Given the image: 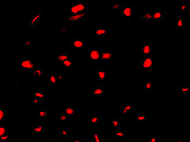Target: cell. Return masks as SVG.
Instances as JSON below:
<instances>
[{"mask_svg":"<svg viewBox=\"0 0 190 142\" xmlns=\"http://www.w3.org/2000/svg\"><path fill=\"white\" fill-rule=\"evenodd\" d=\"M154 66H155V62L152 59L151 54L143 57L140 65V72H151Z\"/></svg>","mask_w":190,"mask_h":142,"instance_id":"obj_1","label":"cell"},{"mask_svg":"<svg viewBox=\"0 0 190 142\" xmlns=\"http://www.w3.org/2000/svg\"><path fill=\"white\" fill-rule=\"evenodd\" d=\"M32 74L34 78H39V79L45 78V71H44L43 67H35L34 69L32 71Z\"/></svg>","mask_w":190,"mask_h":142,"instance_id":"obj_16","label":"cell"},{"mask_svg":"<svg viewBox=\"0 0 190 142\" xmlns=\"http://www.w3.org/2000/svg\"><path fill=\"white\" fill-rule=\"evenodd\" d=\"M85 45V38L84 37H77L74 38L71 42V47L74 51L81 50Z\"/></svg>","mask_w":190,"mask_h":142,"instance_id":"obj_7","label":"cell"},{"mask_svg":"<svg viewBox=\"0 0 190 142\" xmlns=\"http://www.w3.org/2000/svg\"><path fill=\"white\" fill-rule=\"evenodd\" d=\"M6 106H0V124L3 122L5 123L6 121Z\"/></svg>","mask_w":190,"mask_h":142,"instance_id":"obj_27","label":"cell"},{"mask_svg":"<svg viewBox=\"0 0 190 142\" xmlns=\"http://www.w3.org/2000/svg\"><path fill=\"white\" fill-rule=\"evenodd\" d=\"M3 51H2V50L0 49V59H1V58L3 57Z\"/></svg>","mask_w":190,"mask_h":142,"instance_id":"obj_45","label":"cell"},{"mask_svg":"<svg viewBox=\"0 0 190 142\" xmlns=\"http://www.w3.org/2000/svg\"><path fill=\"white\" fill-rule=\"evenodd\" d=\"M62 66L64 67H74L75 65V63H74V60H71V59H68V60H65L64 62H62Z\"/></svg>","mask_w":190,"mask_h":142,"instance_id":"obj_30","label":"cell"},{"mask_svg":"<svg viewBox=\"0 0 190 142\" xmlns=\"http://www.w3.org/2000/svg\"><path fill=\"white\" fill-rule=\"evenodd\" d=\"M87 10H88V5L87 3H74V4H72L71 7H70V14H75L87 12Z\"/></svg>","mask_w":190,"mask_h":142,"instance_id":"obj_5","label":"cell"},{"mask_svg":"<svg viewBox=\"0 0 190 142\" xmlns=\"http://www.w3.org/2000/svg\"><path fill=\"white\" fill-rule=\"evenodd\" d=\"M44 18V13L42 10L37 11V14L29 21L28 22V27L30 29H36L38 26L39 23H40L43 21Z\"/></svg>","mask_w":190,"mask_h":142,"instance_id":"obj_3","label":"cell"},{"mask_svg":"<svg viewBox=\"0 0 190 142\" xmlns=\"http://www.w3.org/2000/svg\"><path fill=\"white\" fill-rule=\"evenodd\" d=\"M189 9V4L188 3H181L178 6V10L184 14H186V11Z\"/></svg>","mask_w":190,"mask_h":142,"instance_id":"obj_32","label":"cell"},{"mask_svg":"<svg viewBox=\"0 0 190 142\" xmlns=\"http://www.w3.org/2000/svg\"><path fill=\"white\" fill-rule=\"evenodd\" d=\"M113 51L111 49H102L101 53V60H111L113 59Z\"/></svg>","mask_w":190,"mask_h":142,"instance_id":"obj_11","label":"cell"},{"mask_svg":"<svg viewBox=\"0 0 190 142\" xmlns=\"http://www.w3.org/2000/svg\"><path fill=\"white\" fill-rule=\"evenodd\" d=\"M64 112L69 117H74L75 114V107L74 106H67L64 109Z\"/></svg>","mask_w":190,"mask_h":142,"instance_id":"obj_22","label":"cell"},{"mask_svg":"<svg viewBox=\"0 0 190 142\" xmlns=\"http://www.w3.org/2000/svg\"><path fill=\"white\" fill-rule=\"evenodd\" d=\"M121 10V15L124 18L129 21L132 20L134 14H135V11H134L131 4H124V5L122 6Z\"/></svg>","mask_w":190,"mask_h":142,"instance_id":"obj_4","label":"cell"},{"mask_svg":"<svg viewBox=\"0 0 190 142\" xmlns=\"http://www.w3.org/2000/svg\"><path fill=\"white\" fill-rule=\"evenodd\" d=\"M50 115V113L49 111H48V109H44V110H40L39 111V113H38V116H39L40 117H41V118H45V117H48Z\"/></svg>","mask_w":190,"mask_h":142,"instance_id":"obj_33","label":"cell"},{"mask_svg":"<svg viewBox=\"0 0 190 142\" xmlns=\"http://www.w3.org/2000/svg\"><path fill=\"white\" fill-rule=\"evenodd\" d=\"M164 12L163 10H155L152 12V20L163 21L164 19Z\"/></svg>","mask_w":190,"mask_h":142,"instance_id":"obj_20","label":"cell"},{"mask_svg":"<svg viewBox=\"0 0 190 142\" xmlns=\"http://www.w3.org/2000/svg\"><path fill=\"white\" fill-rule=\"evenodd\" d=\"M152 12L151 10H147L144 13H143L140 16L141 21L143 22H151L152 21Z\"/></svg>","mask_w":190,"mask_h":142,"instance_id":"obj_19","label":"cell"},{"mask_svg":"<svg viewBox=\"0 0 190 142\" xmlns=\"http://www.w3.org/2000/svg\"><path fill=\"white\" fill-rule=\"evenodd\" d=\"M33 96H34V97H37V98H38V99H44V96H45V95H44V93L42 92L41 91H40V90H36L34 91V92H33Z\"/></svg>","mask_w":190,"mask_h":142,"instance_id":"obj_37","label":"cell"},{"mask_svg":"<svg viewBox=\"0 0 190 142\" xmlns=\"http://www.w3.org/2000/svg\"><path fill=\"white\" fill-rule=\"evenodd\" d=\"M87 15V12L75 14H70L65 18V21L67 22H84L85 17Z\"/></svg>","mask_w":190,"mask_h":142,"instance_id":"obj_8","label":"cell"},{"mask_svg":"<svg viewBox=\"0 0 190 142\" xmlns=\"http://www.w3.org/2000/svg\"><path fill=\"white\" fill-rule=\"evenodd\" d=\"M133 105L131 103H122L121 104V117H128L129 112L132 110Z\"/></svg>","mask_w":190,"mask_h":142,"instance_id":"obj_14","label":"cell"},{"mask_svg":"<svg viewBox=\"0 0 190 142\" xmlns=\"http://www.w3.org/2000/svg\"><path fill=\"white\" fill-rule=\"evenodd\" d=\"M58 135H59V137H64V138H68L69 137L70 135V132L68 130H59V132H58Z\"/></svg>","mask_w":190,"mask_h":142,"instance_id":"obj_34","label":"cell"},{"mask_svg":"<svg viewBox=\"0 0 190 142\" xmlns=\"http://www.w3.org/2000/svg\"><path fill=\"white\" fill-rule=\"evenodd\" d=\"M122 3H121L120 2H115L113 3H111L109 5V7L111 9H113V10H120L122 7Z\"/></svg>","mask_w":190,"mask_h":142,"instance_id":"obj_36","label":"cell"},{"mask_svg":"<svg viewBox=\"0 0 190 142\" xmlns=\"http://www.w3.org/2000/svg\"><path fill=\"white\" fill-rule=\"evenodd\" d=\"M133 120L136 123H146L148 122V117L146 116V114L142 111H137L134 114Z\"/></svg>","mask_w":190,"mask_h":142,"instance_id":"obj_9","label":"cell"},{"mask_svg":"<svg viewBox=\"0 0 190 142\" xmlns=\"http://www.w3.org/2000/svg\"><path fill=\"white\" fill-rule=\"evenodd\" d=\"M101 119L100 117H90V124H99L101 123Z\"/></svg>","mask_w":190,"mask_h":142,"instance_id":"obj_39","label":"cell"},{"mask_svg":"<svg viewBox=\"0 0 190 142\" xmlns=\"http://www.w3.org/2000/svg\"><path fill=\"white\" fill-rule=\"evenodd\" d=\"M140 52L142 56L146 57V56L151 55V43L150 42H143L140 45Z\"/></svg>","mask_w":190,"mask_h":142,"instance_id":"obj_12","label":"cell"},{"mask_svg":"<svg viewBox=\"0 0 190 142\" xmlns=\"http://www.w3.org/2000/svg\"><path fill=\"white\" fill-rule=\"evenodd\" d=\"M102 49H90V59L91 60H101V53Z\"/></svg>","mask_w":190,"mask_h":142,"instance_id":"obj_13","label":"cell"},{"mask_svg":"<svg viewBox=\"0 0 190 142\" xmlns=\"http://www.w3.org/2000/svg\"><path fill=\"white\" fill-rule=\"evenodd\" d=\"M7 133V127H6V124L3 123V125L0 124V137Z\"/></svg>","mask_w":190,"mask_h":142,"instance_id":"obj_40","label":"cell"},{"mask_svg":"<svg viewBox=\"0 0 190 142\" xmlns=\"http://www.w3.org/2000/svg\"><path fill=\"white\" fill-rule=\"evenodd\" d=\"M35 67V63L30 59H22L20 60V71L22 72H30Z\"/></svg>","mask_w":190,"mask_h":142,"instance_id":"obj_2","label":"cell"},{"mask_svg":"<svg viewBox=\"0 0 190 142\" xmlns=\"http://www.w3.org/2000/svg\"><path fill=\"white\" fill-rule=\"evenodd\" d=\"M157 84V80H143V89L144 91H151L154 85Z\"/></svg>","mask_w":190,"mask_h":142,"instance_id":"obj_18","label":"cell"},{"mask_svg":"<svg viewBox=\"0 0 190 142\" xmlns=\"http://www.w3.org/2000/svg\"><path fill=\"white\" fill-rule=\"evenodd\" d=\"M183 139H184V138H183V137H181V138H179V139H178V141H182Z\"/></svg>","mask_w":190,"mask_h":142,"instance_id":"obj_46","label":"cell"},{"mask_svg":"<svg viewBox=\"0 0 190 142\" xmlns=\"http://www.w3.org/2000/svg\"><path fill=\"white\" fill-rule=\"evenodd\" d=\"M106 87L97 86V87H91L90 91V97L92 98H101L106 95Z\"/></svg>","mask_w":190,"mask_h":142,"instance_id":"obj_6","label":"cell"},{"mask_svg":"<svg viewBox=\"0 0 190 142\" xmlns=\"http://www.w3.org/2000/svg\"><path fill=\"white\" fill-rule=\"evenodd\" d=\"M82 141V137H72L71 141H77V142H81Z\"/></svg>","mask_w":190,"mask_h":142,"instance_id":"obj_44","label":"cell"},{"mask_svg":"<svg viewBox=\"0 0 190 142\" xmlns=\"http://www.w3.org/2000/svg\"><path fill=\"white\" fill-rule=\"evenodd\" d=\"M64 78L63 74H51L49 75L48 80H49V83L52 85H56L57 84L58 81H61Z\"/></svg>","mask_w":190,"mask_h":142,"instance_id":"obj_17","label":"cell"},{"mask_svg":"<svg viewBox=\"0 0 190 142\" xmlns=\"http://www.w3.org/2000/svg\"><path fill=\"white\" fill-rule=\"evenodd\" d=\"M12 138V134L10 132H7L0 137V142L3 141H10Z\"/></svg>","mask_w":190,"mask_h":142,"instance_id":"obj_28","label":"cell"},{"mask_svg":"<svg viewBox=\"0 0 190 142\" xmlns=\"http://www.w3.org/2000/svg\"><path fill=\"white\" fill-rule=\"evenodd\" d=\"M109 123L114 125V128L116 130H121V123H120V119L119 118H114V117H109L108 119Z\"/></svg>","mask_w":190,"mask_h":142,"instance_id":"obj_25","label":"cell"},{"mask_svg":"<svg viewBox=\"0 0 190 142\" xmlns=\"http://www.w3.org/2000/svg\"><path fill=\"white\" fill-rule=\"evenodd\" d=\"M32 102L34 105H40V103H41V99H38V98L33 96Z\"/></svg>","mask_w":190,"mask_h":142,"instance_id":"obj_41","label":"cell"},{"mask_svg":"<svg viewBox=\"0 0 190 142\" xmlns=\"http://www.w3.org/2000/svg\"><path fill=\"white\" fill-rule=\"evenodd\" d=\"M189 87H183V86H180L178 87V91L181 95H187L189 92Z\"/></svg>","mask_w":190,"mask_h":142,"instance_id":"obj_35","label":"cell"},{"mask_svg":"<svg viewBox=\"0 0 190 142\" xmlns=\"http://www.w3.org/2000/svg\"><path fill=\"white\" fill-rule=\"evenodd\" d=\"M31 44H32V40L31 39H27L25 42L23 43L22 45L25 47H31Z\"/></svg>","mask_w":190,"mask_h":142,"instance_id":"obj_42","label":"cell"},{"mask_svg":"<svg viewBox=\"0 0 190 142\" xmlns=\"http://www.w3.org/2000/svg\"><path fill=\"white\" fill-rule=\"evenodd\" d=\"M59 33H61V34H66V33H68V30H67L66 25L60 24L59 28Z\"/></svg>","mask_w":190,"mask_h":142,"instance_id":"obj_38","label":"cell"},{"mask_svg":"<svg viewBox=\"0 0 190 142\" xmlns=\"http://www.w3.org/2000/svg\"><path fill=\"white\" fill-rule=\"evenodd\" d=\"M44 125L43 124H37V125H33L32 127V132L34 136H42L43 133H44Z\"/></svg>","mask_w":190,"mask_h":142,"instance_id":"obj_15","label":"cell"},{"mask_svg":"<svg viewBox=\"0 0 190 142\" xmlns=\"http://www.w3.org/2000/svg\"><path fill=\"white\" fill-rule=\"evenodd\" d=\"M175 26H177L178 28H184L185 25V21H184V17L182 16H180V17H178V22L174 24Z\"/></svg>","mask_w":190,"mask_h":142,"instance_id":"obj_31","label":"cell"},{"mask_svg":"<svg viewBox=\"0 0 190 142\" xmlns=\"http://www.w3.org/2000/svg\"><path fill=\"white\" fill-rule=\"evenodd\" d=\"M90 141H91L100 142L101 141V131H93L90 135Z\"/></svg>","mask_w":190,"mask_h":142,"instance_id":"obj_23","label":"cell"},{"mask_svg":"<svg viewBox=\"0 0 190 142\" xmlns=\"http://www.w3.org/2000/svg\"><path fill=\"white\" fill-rule=\"evenodd\" d=\"M126 132L125 131H123V130H117L116 131H115L114 133V137L116 138H121V139H123V138H125L126 137Z\"/></svg>","mask_w":190,"mask_h":142,"instance_id":"obj_29","label":"cell"},{"mask_svg":"<svg viewBox=\"0 0 190 142\" xmlns=\"http://www.w3.org/2000/svg\"><path fill=\"white\" fill-rule=\"evenodd\" d=\"M94 34L96 37H105L108 34V31L105 29H95L94 30Z\"/></svg>","mask_w":190,"mask_h":142,"instance_id":"obj_26","label":"cell"},{"mask_svg":"<svg viewBox=\"0 0 190 142\" xmlns=\"http://www.w3.org/2000/svg\"><path fill=\"white\" fill-rule=\"evenodd\" d=\"M107 67H97L96 79L106 81L108 80V72Z\"/></svg>","mask_w":190,"mask_h":142,"instance_id":"obj_10","label":"cell"},{"mask_svg":"<svg viewBox=\"0 0 190 142\" xmlns=\"http://www.w3.org/2000/svg\"><path fill=\"white\" fill-rule=\"evenodd\" d=\"M2 1H3V0H0V3H1V2H2Z\"/></svg>","mask_w":190,"mask_h":142,"instance_id":"obj_47","label":"cell"},{"mask_svg":"<svg viewBox=\"0 0 190 142\" xmlns=\"http://www.w3.org/2000/svg\"><path fill=\"white\" fill-rule=\"evenodd\" d=\"M71 57H72V55L68 52H59L57 55V60L59 61V63L61 64L62 62H64L65 60L71 59Z\"/></svg>","mask_w":190,"mask_h":142,"instance_id":"obj_21","label":"cell"},{"mask_svg":"<svg viewBox=\"0 0 190 142\" xmlns=\"http://www.w3.org/2000/svg\"><path fill=\"white\" fill-rule=\"evenodd\" d=\"M70 117L64 112L60 113L58 116V122L61 124H67L69 122Z\"/></svg>","mask_w":190,"mask_h":142,"instance_id":"obj_24","label":"cell"},{"mask_svg":"<svg viewBox=\"0 0 190 142\" xmlns=\"http://www.w3.org/2000/svg\"><path fill=\"white\" fill-rule=\"evenodd\" d=\"M147 141L148 142H158V137H147Z\"/></svg>","mask_w":190,"mask_h":142,"instance_id":"obj_43","label":"cell"}]
</instances>
